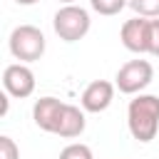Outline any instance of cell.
Segmentation results:
<instances>
[{
	"mask_svg": "<svg viewBox=\"0 0 159 159\" xmlns=\"http://www.w3.org/2000/svg\"><path fill=\"white\" fill-rule=\"evenodd\" d=\"M2 87L10 97L25 99L35 92V72L25 62H12L2 72Z\"/></svg>",
	"mask_w": 159,
	"mask_h": 159,
	"instance_id": "5",
	"label": "cell"
},
{
	"mask_svg": "<svg viewBox=\"0 0 159 159\" xmlns=\"http://www.w3.org/2000/svg\"><path fill=\"white\" fill-rule=\"evenodd\" d=\"M15 2H17V5H35L37 0H15Z\"/></svg>",
	"mask_w": 159,
	"mask_h": 159,
	"instance_id": "16",
	"label": "cell"
},
{
	"mask_svg": "<svg viewBox=\"0 0 159 159\" xmlns=\"http://www.w3.org/2000/svg\"><path fill=\"white\" fill-rule=\"evenodd\" d=\"M52 27H55V32H57L60 40H65V42H77V40H82V37L89 32L92 20H89V12H87L84 7H80V5L72 2V5H62V7L55 12Z\"/></svg>",
	"mask_w": 159,
	"mask_h": 159,
	"instance_id": "2",
	"label": "cell"
},
{
	"mask_svg": "<svg viewBox=\"0 0 159 159\" xmlns=\"http://www.w3.org/2000/svg\"><path fill=\"white\" fill-rule=\"evenodd\" d=\"M149 55L159 57V17H149Z\"/></svg>",
	"mask_w": 159,
	"mask_h": 159,
	"instance_id": "14",
	"label": "cell"
},
{
	"mask_svg": "<svg viewBox=\"0 0 159 159\" xmlns=\"http://www.w3.org/2000/svg\"><path fill=\"white\" fill-rule=\"evenodd\" d=\"M60 2H62V5H72L75 0H60Z\"/></svg>",
	"mask_w": 159,
	"mask_h": 159,
	"instance_id": "17",
	"label": "cell"
},
{
	"mask_svg": "<svg viewBox=\"0 0 159 159\" xmlns=\"http://www.w3.org/2000/svg\"><path fill=\"white\" fill-rule=\"evenodd\" d=\"M154 80V67L147 60H129L117 70L114 84L122 94H139L144 92Z\"/></svg>",
	"mask_w": 159,
	"mask_h": 159,
	"instance_id": "4",
	"label": "cell"
},
{
	"mask_svg": "<svg viewBox=\"0 0 159 159\" xmlns=\"http://www.w3.org/2000/svg\"><path fill=\"white\" fill-rule=\"evenodd\" d=\"M119 40L129 52H137V55L149 52V17L137 15L127 20L119 30Z\"/></svg>",
	"mask_w": 159,
	"mask_h": 159,
	"instance_id": "6",
	"label": "cell"
},
{
	"mask_svg": "<svg viewBox=\"0 0 159 159\" xmlns=\"http://www.w3.org/2000/svg\"><path fill=\"white\" fill-rule=\"evenodd\" d=\"M57 159H94V154H92V149H89L87 144L75 142V144H67V147L60 152Z\"/></svg>",
	"mask_w": 159,
	"mask_h": 159,
	"instance_id": "11",
	"label": "cell"
},
{
	"mask_svg": "<svg viewBox=\"0 0 159 159\" xmlns=\"http://www.w3.org/2000/svg\"><path fill=\"white\" fill-rule=\"evenodd\" d=\"M0 159H20V149L12 142V137H7V134L0 137Z\"/></svg>",
	"mask_w": 159,
	"mask_h": 159,
	"instance_id": "13",
	"label": "cell"
},
{
	"mask_svg": "<svg viewBox=\"0 0 159 159\" xmlns=\"http://www.w3.org/2000/svg\"><path fill=\"white\" fill-rule=\"evenodd\" d=\"M7 47L15 60L20 62H35L45 55V35L35 25H17L10 32Z\"/></svg>",
	"mask_w": 159,
	"mask_h": 159,
	"instance_id": "3",
	"label": "cell"
},
{
	"mask_svg": "<svg viewBox=\"0 0 159 159\" xmlns=\"http://www.w3.org/2000/svg\"><path fill=\"white\" fill-rule=\"evenodd\" d=\"M84 109L75 107V104H65V112H62V119H60V127H57V137H65V139H72V137H80L84 132Z\"/></svg>",
	"mask_w": 159,
	"mask_h": 159,
	"instance_id": "9",
	"label": "cell"
},
{
	"mask_svg": "<svg viewBox=\"0 0 159 159\" xmlns=\"http://www.w3.org/2000/svg\"><path fill=\"white\" fill-rule=\"evenodd\" d=\"M62 112H65V102H60L57 97H40L32 104V119H35V124L42 132H50V134H57Z\"/></svg>",
	"mask_w": 159,
	"mask_h": 159,
	"instance_id": "8",
	"label": "cell"
},
{
	"mask_svg": "<svg viewBox=\"0 0 159 159\" xmlns=\"http://www.w3.org/2000/svg\"><path fill=\"white\" fill-rule=\"evenodd\" d=\"M127 127L137 142H152L159 132V97L139 92L127 107Z\"/></svg>",
	"mask_w": 159,
	"mask_h": 159,
	"instance_id": "1",
	"label": "cell"
},
{
	"mask_svg": "<svg viewBox=\"0 0 159 159\" xmlns=\"http://www.w3.org/2000/svg\"><path fill=\"white\" fill-rule=\"evenodd\" d=\"M129 7L142 17H159V0H129Z\"/></svg>",
	"mask_w": 159,
	"mask_h": 159,
	"instance_id": "12",
	"label": "cell"
},
{
	"mask_svg": "<svg viewBox=\"0 0 159 159\" xmlns=\"http://www.w3.org/2000/svg\"><path fill=\"white\" fill-rule=\"evenodd\" d=\"M89 5H92L94 12L112 17V15H119V12L129 5V0H89Z\"/></svg>",
	"mask_w": 159,
	"mask_h": 159,
	"instance_id": "10",
	"label": "cell"
},
{
	"mask_svg": "<svg viewBox=\"0 0 159 159\" xmlns=\"http://www.w3.org/2000/svg\"><path fill=\"white\" fill-rule=\"evenodd\" d=\"M0 99H2V104H0V114L5 117V114H7V107H10V94L5 92V94H0Z\"/></svg>",
	"mask_w": 159,
	"mask_h": 159,
	"instance_id": "15",
	"label": "cell"
},
{
	"mask_svg": "<svg viewBox=\"0 0 159 159\" xmlns=\"http://www.w3.org/2000/svg\"><path fill=\"white\" fill-rule=\"evenodd\" d=\"M114 87H117V84H112V82H107V80H94V82H89V84L84 87L82 97H80L82 109H84V112H92V114L104 112V109L112 104V99H114Z\"/></svg>",
	"mask_w": 159,
	"mask_h": 159,
	"instance_id": "7",
	"label": "cell"
}]
</instances>
